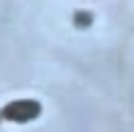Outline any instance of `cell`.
<instances>
[{"instance_id": "1", "label": "cell", "mask_w": 134, "mask_h": 132, "mask_svg": "<svg viewBox=\"0 0 134 132\" xmlns=\"http://www.w3.org/2000/svg\"><path fill=\"white\" fill-rule=\"evenodd\" d=\"M38 116H41V102H36V99H16L3 107V118L5 121H16V124L33 121Z\"/></svg>"}, {"instance_id": "2", "label": "cell", "mask_w": 134, "mask_h": 132, "mask_svg": "<svg viewBox=\"0 0 134 132\" xmlns=\"http://www.w3.org/2000/svg\"><path fill=\"white\" fill-rule=\"evenodd\" d=\"M77 25H90V14H77Z\"/></svg>"}]
</instances>
